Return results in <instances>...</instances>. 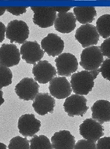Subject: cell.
<instances>
[{
	"mask_svg": "<svg viewBox=\"0 0 110 149\" xmlns=\"http://www.w3.org/2000/svg\"><path fill=\"white\" fill-rule=\"evenodd\" d=\"M21 54L16 45L3 44L0 47V64L6 68L16 66L20 63Z\"/></svg>",
	"mask_w": 110,
	"mask_h": 149,
	"instance_id": "4fadbf2b",
	"label": "cell"
},
{
	"mask_svg": "<svg viewBox=\"0 0 110 149\" xmlns=\"http://www.w3.org/2000/svg\"><path fill=\"white\" fill-rule=\"evenodd\" d=\"M53 149H74L75 137L69 130L56 132L51 137Z\"/></svg>",
	"mask_w": 110,
	"mask_h": 149,
	"instance_id": "ac0fdd59",
	"label": "cell"
},
{
	"mask_svg": "<svg viewBox=\"0 0 110 149\" xmlns=\"http://www.w3.org/2000/svg\"><path fill=\"white\" fill-rule=\"evenodd\" d=\"M74 149H96L95 142H91L87 140H79L75 144Z\"/></svg>",
	"mask_w": 110,
	"mask_h": 149,
	"instance_id": "484cf974",
	"label": "cell"
},
{
	"mask_svg": "<svg viewBox=\"0 0 110 149\" xmlns=\"http://www.w3.org/2000/svg\"><path fill=\"white\" fill-rule=\"evenodd\" d=\"M75 38L83 48L95 46L99 41V35L95 26L92 24H83L76 31Z\"/></svg>",
	"mask_w": 110,
	"mask_h": 149,
	"instance_id": "ba28073f",
	"label": "cell"
},
{
	"mask_svg": "<svg viewBox=\"0 0 110 149\" xmlns=\"http://www.w3.org/2000/svg\"><path fill=\"white\" fill-rule=\"evenodd\" d=\"M0 149H8L6 145L3 143H0Z\"/></svg>",
	"mask_w": 110,
	"mask_h": 149,
	"instance_id": "836d02e7",
	"label": "cell"
},
{
	"mask_svg": "<svg viewBox=\"0 0 110 149\" xmlns=\"http://www.w3.org/2000/svg\"><path fill=\"white\" fill-rule=\"evenodd\" d=\"M41 122L33 114H25L18 119V128L24 136H33L39 131Z\"/></svg>",
	"mask_w": 110,
	"mask_h": 149,
	"instance_id": "7c38bea8",
	"label": "cell"
},
{
	"mask_svg": "<svg viewBox=\"0 0 110 149\" xmlns=\"http://www.w3.org/2000/svg\"><path fill=\"white\" fill-rule=\"evenodd\" d=\"M87 103V98L83 96L73 94L66 98L63 106L64 111L69 117L83 116L88 110Z\"/></svg>",
	"mask_w": 110,
	"mask_h": 149,
	"instance_id": "277c9868",
	"label": "cell"
},
{
	"mask_svg": "<svg viewBox=\"0 0 110 149\" xmlns=\"http://www.w3.org/2000/svg\"><path fill=\"white\" fill-rule=\"evenodd\" d=\"M32 73L35 77V81L41 84H46L55 77L57 70L47 61H40L34 64Z\"/></svg>",
	"mask_w": 110,
	"mask_h": 149,
	"instance_id": "30bf717a",
	"label": "cell"
},
{
	"mask_svg": "<svg viewBox=\"0 0 110 149\" xmlns=\"http://www.w3.org/2000/svg\"><path fill=\"white\" fill-rule=\"evenodd\" d=\"M6 10V7H4V6H0V16H2L4 14V13Z\"/></svg>",
	"mask_w": 110,
	"mask_h": 149,
	"instance_id": "d6a6232c",
	"label": "cell"
},
{
	"mask_svg": "<svg viewBox=\"0 0 110 149\" xmlns=\"http://www.w3.org/2000/svg\"><path fill=\"white\" fill-rule=\"evenodd\" d=\"M27 8V6H9L6 7V10L13 15L19 16L26 13Z\"/></svg>",
	"mask_w": 110,
	"mask_h": 149,
	"instance_id": "4316f807",
	"label": "cell"
},
{
	"mask_svg": "<svg viewBox=\"0 0 110 149\" xmlns=\"http://www.w3.org/2000/svg\"><path fill=\"white\" fill-rule=\"evenodd\" d=\"M39 86L32 78H24L15 86V93L21 100H32L39 93Z\"/></svg>",
	"mask_w": 110,
	"mask_h": 149,
	"instance_id": "9c48e42d",
	"label": "cell"
},
{
	"mask_svg": "<svg viewBox=\"0 0 110 149\" xmlns=\"http://www.w3.org/2000/svg\"><path fill=\"white\" fill-rule=\"evenodd\" d=\"M4 99H3V90H0V106L2 105L4 103Z\"/></svg>",
	"mask_w": 110,
	"mask_h": 149,
	"instance_id": "1f68e13d",
	"label": "cell"
},
{
	"mask_svg": "<svg viewBox=\"0 0 110 149\" xmlns=\"http://www.w3.org/2000/svg\"><path fill=\"white\" fill-rule=\"evenodd\" d=\"M103 55L98 46H92L85 48L80 55V65L85 71H95L102 64Z\"/></svg>",
	"mask_w": 110,
	"mask_h": 149,
	"instance_id": "7a4b0ae2",
	"label": "cell"
},
{
	"mask_svg": "<svg viewBox=\"0 0 110 149\" xmlns=\"http://www.w3.org/2000/svg\"><path fill=\"white\" fill-rule=\"evenodd\" d=\"M57 74L62 77H69L78 69V61L74 55L69 53L60 54L55 59Z\"/></svg>",
	"mask_w": 110,
	"mask_h": 149,
	"instance_id": "5b68a950",
	"label": "cell"
},
{
	"mask_svg": "<svg viewBox=\"0 0 110 149\" xmlns=\"http://www.w3.org/2000/svg\"><path fill=\"white\" fill-rule=\"evenodd\" d=\"M99 74L95 71H81L71 75L70 85L72 90L77 95H87L95 86V80Z\"/></svg>",
	"mask_w": 110,
	"mask_h": 149,
	"instance_id": "6da1fadb",
	"label": "cell"
},
{
	"mask_svg": "<svg viewBox=\"0 0 110 149\" xmlns=\"http://www.w3.org/2000/svg\"><path fill=\"white\" fill-rule=\"evenodd\" d=\"M96 30L99 36L104 39H109L110 36V15L104 14L97 19L96 22Z\"/></svg>",
	"mask_w": 110,
	"mask_h": 149,
	"instance_id": "44dd1931",
	"label": "cell"
},
{
	"mask_svg": "<svg viewBox=\"0 0 110 149\" xmlns=\"http://www.w3.org/2000/svg\"><path fill=\"white\" fill-rule=\"evenodd\" d=\"M53 8L55 12H58V13H67L71 10L70 6H55Z\"/></svg>",
	"mask_w": 110,
	"mask_h": 149,
	"instance_id": "4dcf8cb0",
	"label": "cell"
},
{
	"mask_svg": "<svg viewBox=\"0 0 110 149\" xmlns=\"http://www.w3.org/2000/svg\"><path fill=\"white\" fill-rule=\"evenodd\" d=\"M6 30V28L4 25V24L0 21V42H3L5 39Z\"/></svg>",
	"mask_w": 110,
	"mask_h": 149,
	"instance_id": "f546056e",
	"label": "cell"
},
{
	"mask_svg": "<svg viewBox=\"0 0 110 149\" xmlns=\"http://www.w3.org/2000/svg\"><path fill=\"white\" fill-rule=\"evenodd\" d=\"M54 28L57 31L63 34L72 32L76 27V20L71 12L59 13L54 21Z\"/></svg>",
	"mask_w": 110,
	"mask_h": 149,
	"instance_id": "e0dca14e",
	"label": "cell"
},
{
	"mask_svg": "<svg viewBox=\"0 0 110 149\" xmlns=\"http://www.w3.org/2000/svg\"><path fill=\"white\" fill-rule=\"evenodd\" d=\"M13 74L9 68L0 64V90L12 83Z\"/></svg>",
	"mask_w": 110,
	"mask_h": 149,
	"instance_id": "603a6c76",
	"label": "cell"
},
{
	"mask_svg": "<svg viewBox=\"0 0 110 149\" xmlns=\"http://www.w3.org/2000/svg\"><path fill=\"white\" fill-rule=\"evenodd\" d=\"M96 149H110V137H101L97 141Z\"/></svg>",
	"mask_w": 110,
	"mask_h": 149,
	"instance_id": "83f0119b",
	"label": "cell"
},
{
	"mask_svg": "<svg viewBox=\"0 0 110 149\" xmlns=\"http://www.w3.org/2000/svg\"><path fill=\"white\" fill-rule=\"evenodd\" d=\"M20 54L26 63L35 64L43 57L44 51L37 42L28 41L22 44Z\"/></svg>",
	"mask_w": 110,
	"mask_h": 149,
	"instance_id": "8fae6325",
	"label": "cell"
},
{
	"mask_svg": "<svg viewBox=\"0 0 110 149\" xmlns=\"http://www.w3.org/2000/svg\"><path fill=\"white\" fill-rule=\"evenodd\" d=\"M55 100L47 93H39L34 99L32 107L39 116L54 112Z\"/></svg>",
	"mask_w": 110,
	"mask_h": 149,
	"instance_id": "2e32d148",
	"label": "cell"
},
{
	"mask_svg": "<svg viewBox=\"0 0 110 149\" xmlns=\"http://www.w3.org/2000/svg\"><path fill=\"white\" fill-rule=\"evenodd\" d=\"M34 12L33 22L42 29H47L54 25L57 17V13L53 7L46 6H32Z\"/></svg>",
	"mask_w": 110,
	"mask_h": 149,
	"instance_id": "8992f818",
	"label": "cell"
},
{
	"mask_svg": "<svg viewBox=\"0 0 110 149\" xmlns=\"http://www.w3.org/2000/svg\"><path fill=\"white\" fill-rule=\"evenodd\" d=\"M103 56H105L108 59L110 57V39H106L99 47Z\"/></svg>",
	"mask_w": 110,
	"mask_h": 149,
	"instance_id": "f1b7e54d",
	"label": "cell"
},
{
	"mask_svg": "<svg viewBox=\"0 0 110 149\" xmlns=\"http://www.w3.org/2000/svg\"><path fill=\"white\" fill-rule=\"evenodd\" d=\"M6 36L11 42L23 44L29 36V28L25 21L13 20L8 24Z\"/></svg>",
	"mask_w": 110,
	"mask_h": 149,
	"instance_id": "3957f363",
	"label": "cell"
},
{
	"mask_svg": "<svg viewBox=\"0 0 110 149\" xmlns=\"http://www.w3.org/2000/svg\"><path fill=\"white\" fill-rule=\"evenodd\" d=\"M8 149H30V143L25 137L15 136L11 140Z\"/></svg>",
	"mask_w": 110,
	"mask_h": 149,
	"instance_id": "cb8c5ba5",
	"label": "cell"
},
{
	"mask_svg": "<svg viewBox=\"0 0 110 149\" xmlns=\"http://www.w3.org/2000/svg\"><path fill=\"white\" fill-rule=\"evenodd\" d=\"M92 118L102 124L110 121V103L105 100H97L91 107Z\"/></svg>",
	"mask_w": 110,
	"mask_h": 149,
	"instance_id": "d6986e66",
	"label": "cell"
},
{
	"mask_svg": "<svg viewBox=\"0 0 110 149\" xmlns=\"http://www.w3.org/2000/svg\"><path fill=\"white\" fill-rule=\"evenodd\" d=\"M40 46L49 56L56 57L63 52L64 42L60 36L54 33H50L42 39Z\"/></svg>",
	"mask_w": 110,
	"mask_h": 149,
	"instance_id": "5bb4252c",
	"label": "cell"
},
{
	"mask_svg": "<svg viewBox=\"0 0 110 149\" xmlns=\"http://www.w3.org/2000/svg\"><path fill=\"white\" fill-rule=\"evenodd\" d=\"M79 134L87 141L96 142L104 135V127L93 118H87L79 125Z\"/></svg>",
	"mask_w": 110,
	"mask_h": 149,
	"instance_id": "52a82bcc",
	"label": "cell"
},
{
	"mask_svg": "<svg viewBox=\"0 0 110 149\" xmlns=\"http://www.w3.org/2000/svg\"><path fill=\"white\" fill-rule=\"evenodd\" d=\"M49 90L52 97L59 100L69 97L72 91L70 82L65 77H54L50 82Z\"/></svg>",
	"mask_w": 110,
	"mask_h": 149,
	"instance_id": "9a60e30c",
	"label": "cell"
},
{
	"mask_svg": "<svg viewBox=\"0 0 110 149\" xmlns=\"http://www.w3.org/2000/svg\"><path fill=\"white\" fill-rule=\"evenodd\" d=\"M98 68V72H101L104 79L109 81L110 80V60L106 59L103 61L102 64Z\"/></svg>",
	"mask_w": 110,
	"mask_h": 149,
	"instance_id": "d4e9b609",
	"label": "cell"
},
{
	"mask_svg": "<svg viewBox=\"0 0 110 149\" xmlns=\"http://www.w3.org/2000/svg\"><path fill=\"white\" fill-rule=\"evenodd\" d=\"M76 20L80 24H88L95 20L97 12L93 6H76L73 9Z\"/></svg>",
	"mask_w": 110,
	"mask_h": 149,
	"instance_id": "ffe728a7",
	"label": "cell"
},
{
	"mask_svg": "<svg viewBox=\"0 0 110 149\" xmlns=\"http://www.w3.org/2000/svg\"><path fill=\"white\" fill-rule=\"evenodd\" d=\"M30 149H53L50 141L45 135L33 136L29 141Z\"/></svg>",
	"mask_w": 110,
	"mask_h": 149,
	"instance_id": "7402d4cb",
	"label": "cell"
}]
</instances>
